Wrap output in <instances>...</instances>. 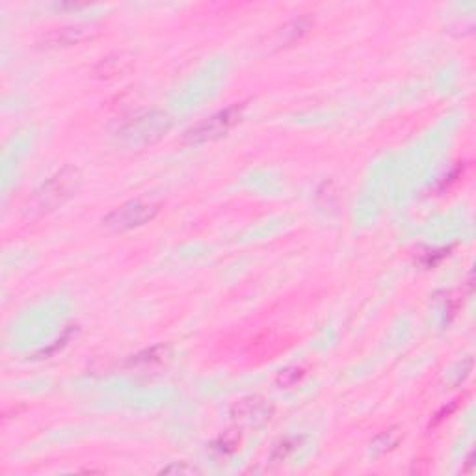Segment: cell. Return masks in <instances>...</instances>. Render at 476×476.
<instances>
[{"label":"cell","mask_w":476,"mask_h":476,"mask_svg":"<svg viewBox=\"0 0 476 476\" xmlns=\"http://www.w3.org/2000/svg\"><path fill=\"white\" fill-rule=\"evenodd\" d=\"M304 376H305L304 369L281 370V372H279V376H278V386L285 387V389H290V387L298 386Z\"/></svg>","instance_id":"12"},{"label":"cell","mask_w":476,"mask_h":476,"mask_svg":"<svg viewBox=\"0 0 476 476\" xmlns=\"http://www.w3.org/2000/svg\"><path fill=\"white\" fill-rule=\"evenodd\" d=\"M246 104H231L225 110H219L215 116L203 119L201 123L193 125L192 129H188L182 136V140L190 145L207 144V142H215L222 136L233 130V127L240 123L242 116H244Z\"/></svg>","instance_id":"3"},{"label":"cell","mask_w":476,"mask_h":476,"mask_svg":"<svg viewBox=\"0 0 476 476\" xmlns=\"http://www.w3.org/2000/svg\"><path fill=\"white\" fill-rule=\"evenodd\" d=\"M300 443L301 437H287L283 439V441H279V443L276 444V449H273L272 456H270V461H273V463H281V461L289 460L290 456L300 449Z\"/></svg>","instance_id":"10"},{"label":"cell","mask_w":476,"mask_h":476,"mask_svg":"<svg viewBox=\"0 0 476 476\" xmlns=\"http://www.w3.org/2000/svg\"><path fill=\"white\" fill-rule=\"evenodd\" d=\"M311 22L307 19H298V21H292L289 25H285L281 30H279L278 45L279 47H285V45L294 43L296 39H300L307 30H309Z\"/></svg>","instance_id":"9"},{"label":"cell","mask_w":476,"mask_h":476,"mask_svg":"<svg viewBox=\"0 0 476 476\" xmlns=\"http://www.w3.org/2000/svg\"><path fill=\"white\" fill-rule=\"evenodd\" d=\"M272 413L273 407L264 398L253 396V398H244V400L236 402L231 409V417L235 423L244 424V426H259V424L270 421Z\"/></svg>","instance_id":"5"},{"label":"cell","mask_w":476,"mask_h":476,"mask_svg":"<svg viewBox=\"0 0 476 476\" xmlns=\"http://www.w3.org/2000/svg\"><path fill=\"white\" fill-rule=\"evenodd\" d=\"M398 441H400V432H398V430L396 428L386 430V432L380 433V435L374 439V449L390 450L395 449Z\"/></svg>","instance_id":"13"},{"label":"cell","mask_w":476,"mask_h":476,"mask_svg":"<svg viewBox=\"0 0 476 476\" xmlns=\"http://www.w3.org/2000/svg\"><path fill=\"white\" fill-rule=\"evenodd\" d=\"M97 28L91 25H73V27L56 28L53 34H48L47 41L54 47H69V45L82 43L95 36Z\"/></svg>","instance_id":"6"},{"label":"cell","mask_w":476,"mask_h":476,"mask_svg":"<svg viewBox=\"0 0 476 476\" xmlns=\"http://www.w3.org/2000/svg\"><path fill=\"white\" fill-rule=\"evenodd\" d=\"M198 467L190 465L186 461H175L172 465L164 467L161 469V475H184V476H192V475H199Z\"/></svg>","instance_id":"14"},{"label":"cell","mask_w":476,"mask_h":476,"mask_svg":"<svg viewBox=\"0 0 476 476\" xmlns=\"http://www.w3.org/2000/svg\"><path fill=\"white\" fill-rule=\"evenodd\" d=\"M158 212H161V205L155 203V201L130 199L121 207H116L110 215L104 216L102 225L107 229L116 231V233H125V231L136 229V227H142V225L153 222Z\"/></svg>","instance_id":"4"},{"label":"cell","mask_w":476,"mask_h":476,"mask_svg":"<svg viewBox=\"0 0 476 476\" xmlns=\"http://www.w3.org/2000/svg\"><path fill=\"white\" fill-rule=\"evenodd\" d=\"M82 182L81 172L73 166L62 168L58 173H54L47 182L34 192V196L28 199L25 207V215L28 218H39V216L48 215L58 207L75 196Z\"/></svg>","instance_id":"1"},{"label":"cell","mask_w":476,"mask_h":476,"mask_svg":"<svg viewBox=\"0 0 476 476\" xmlns=\"http://www.w3.org/2000/svg\"><path fill=\"white\" fill-rule=\"evenodd\" d=\"M238 444H240V437L235 432H229L216 439L215 443H212V450L219 456H229L235 454L236 450H238Z\"/></svg>","instance_id":"11"},{"label":"cell","mask_w":476,"mask_h":476,"mask_svg":"<svg viewBox=\"0 0 476 476\" xmlns=\"http://www.w3.org/2000/svg\"><path fill=\"white\" fill-rule=\"evenodd\" d=\"M168 355H170L168 346H153L149 350H145V352L138 353V355H134L130 359V365L147 369V367H153V365H162L168 359Z\"/></svg>","instance_id":"8"},{"label":"cell","mask_w":476,"mask_h":476,"mask_svg":"<svg viewBox=\"0 0 476 476\" xmlns=\"http://www.w3.org/2000/svg\"><path fill=\"white\" fill-rule=\"evenodd\" d=\"M132 60L125 54H114L108 58H102L95 67V76L99 79H112L116 75H123L130 69Z\"/></svg>","instance_id":"7"},{"label":"cell","mask_w":476,"mask_h":476,"mask_svg":"<svg viewBox=\"0 0 476 476\" xmlns=\"http://www.w3.org/2000/svg\"><path fill=\"white\" fill-rule=\"evenodd\" d=\"M172 127V119L164 112H147L142 116L129 119L123 127H119L116 132V140L119 145L127 149L136 151L145 145L155 144Z\"/></svg>","instance_id":"2"}]
</instances>
